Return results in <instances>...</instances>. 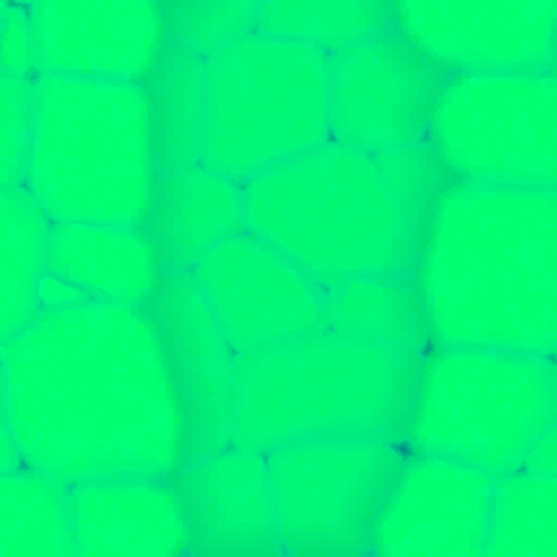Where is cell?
I'll use <instances>...</instances> for the list:
<instances>
[{"label": "cell", "instance_id": "6da1fadb", "mask_svg": "<svg viewBox=\"0 0 557 557\" xmlns=\"http://www.w3.org/2000/svg\"><path fill=\"white\" fill-rule=\"evenodd\" d=\"M0 352V422L26 466L65 483L183 466V407L150 307L41 309Z\"/></svg>", "mask_w": 557, "mask_h": 557}, {"label": "cell", "instance_id": "7a4b0ae2", "mask_svg": "<svg viewBox=\"0 0 557 557\" xmlns=\"http://www.w3.org/2000/svg\"><path fill=\"white\" fill-rule=\"evenodd\" d=\"M411 278L431 346L555 357V189L453 181L418 239Z\"/></svg>", "mask_w": 557, "mask_h": 557}, {"label": "cell", "instance_id": "3957f363", "mask_svg": "<svg viewBox=\"0 0 557 557\" xmlns=\"http://www.w3.org/2000/svg\"><path fill=\"white\" fill-rule=\"evenodd\" d=\"M418 359L329 326L237 355L233 444L268 453L311 437L400 442Z\"/></svg>", "mask_w": 557, "mask_h": 557}, {"label": "cell", "instance_id": "277c9868", "mask_svg": "<svg viewBox=\"0 0 557 557\" xmlns=\"http://www.w3.org/2000/svg\"><path fill=\"white\" fill-rule=\"evenodd\" d=\"M246 231L324 289L359 274H411L416 239L374 154L326 139L244 183Z\"/></svg>", "mask_w": 557, "mask_h": 557}, {"label": "cell", "instance_id": "5b68a950", "mask_svg": "<svg viewBox=\"0 0 557 557\" xmlns=\"http://www.w3.org/2000/svg\"><path fill=\"white\" fill-rule=\"evenodd\" d=\"M159 176L141 83L39 74L24 187L52 222L144 224Z\"/></svg>", "mask_w": 557, "mask_h": 557}, {"label": "cell", "instance_id": "8992f818", "mask_svg": "<svg viewBox=\"0 0 557 557\" xmlns=\"http://www.w3.org/2000/svg\"><path fill=\"white\" fill-rule=\"evenodd\" d=\"M557 418L555 357L487 348L429 346L413 381L400 444L503 476Z\"/></svg>", "mask_w": 557, "mask_h": 557}, {"label": "cell", "instance_id": "52a82bcc", "mask_svg": "<svg viewBox=\"0 0 557 557\" xmlns=\"http://www.w3.org/2000/svg\"><path fill=\"white\" fill-rule=\"evenodd\" d=\"M329 137V52L265 33L205 59L200 163L237 183Z\"/></svg>", "mask_w": 557, "mask_h": 557}, {"label": "cell", "instance_id": "ba28073f", "mask_svg": "<svg viewBox=\"0 0 557 557\" xmlns=\"http://www.w3.org/2000/svg\"><path fill=\"white\" fill-rule=\"evenodd\" d=\"M424 139L455 181L555 189V67L450 72Z\"/></svg>", "mask_w": 557, "mask_h": 557}, {"label": "cell", "instance_id": "9c48e42d", "mask_svg": "<svg viewBox=\"0 0 557 557\" xmlns=\"http://www.w3.org/2000/svg\"><path fill=\"white\" fill-rule=\"evenodd\" d=\"M407 450L385 437H311L265 453L285 555H363Z\"/></svg>", "mask_w": 557, "mask_h": 557}, {"label": "cell", "instance_id": "30bf717a", "mask_svg": "<svg viewBox=\"0 0 557 557\" xmlns=\"http://www.w3.org/2000/svg\"><path fill=\"white\" fill-rule=\"evenodd\" d=\"M448 76L394 26L329 54V137L376 154L426 137Z\"/></svg>", "mask_w": 557, "mask_h": 557}, {"label": "cell", "instance_id": "8fae6325", "mask_svg": "<svg viewBox=\"0 0 557 557\" xmlns=\"http://www.w3.org/2000/svg\"><path fill=\"white\" fill-rule=\"evenodd\" d=\"M189 274L235 355L324 326L326 289L250 231L218 244Z\"/></svg>", "mask_w": 557, "mask_h": 557}, {"label": "cell", "instance_id": "7c38bea8", "mask_svg": "<svg viewBox=\"0 0 557 557\" xmlns=\"http://www.w3.org/2000/svg\"><path fill=\"white\" fill-rule=\"evenodd\" d=\"M494 476L457 459L407 453L372 522L368 553L483 555Z\"/></svg>", "mask_w": 557, "mask_h": 557}, {"label": "cell", "instance_id": "4fadbf2b", "mask_svg": "<svg viewBox=\"0 0 557 557\" xmlns=\"http://www.w3.org/2000/svg\"><path fill=\"white\" fill-rule=\"evenodd\" d=\"M394 28L442 70H553L557 0H394Z\"/></svg>", "mask_w": 557, "mask_h": 557}, {"label": "cell", "instance_id": "5bb4252c", "mask_svg": "<svg viewBox=\"0 0 557 557\" xmlns=\"http://www.w3.org/2000/svg\"><path fill=\"white\" fill-rule=\"evenodd\" d=\"M150 311L183 407L185 466L233 444L237 355L189 272L165 274Z\"/></svg>", "mask_w": 557, "mask_h": 557}, {"label": "cell", "instance_id": "9a60e30c", "mask_svg": "<svg viewBox=\"0 0 557 557\" xmlns=\"http://www.w3.org/2000/svg\"><path fill=\"white\" fill-rule=\"evenodd\" d=\"M39 74L144 83L170 33L161 0H33Z\"/></svg>", "mask_w": 557, "mask_h": 557}, {"label": "cell", "instance_id": "2e32d148", "mask_svg": "<svg viewBox=\"0 0 557 557\" xmlns=\"http://www.w3.org/2000/svg\"><path fill=\"white\" fill-rule=\"evenodd\" d=\"M189 524L191 555H281L265 453L228 444L172 476Z\"/></svg>", "mask_w": 557, "mask_h": 557}, {"label": "cell", "instance_id": "e0dca14e", "mask_svg": "<svg viewBox=\"0 0 557 557\" xmlns=\"http://www.w3.org/2000/svg\"><path fill=\"white\" fill-rule=\"evenodd\" d=\"M76 555H189V524L172 476H96L70 483Z\"/></svg>", "mask_w": 557, "mask_h": 557}, {"label": "cell", "instance_id": "ac0fdd59", "mask_svg": "<svg viewBox=\"0 0 557 557\" xmlns=\"http://www.w3.org/2000/svg\"><path fill=\"white\" fill-rule=\"evenodd\" d=\"M46 272L76 285L89 300L150 307L165 270L144 224L52 222Z\"/></svg>", "mask_w": 557, "mask_h": 557}, {"label": "cell", "instance_id": "d6986e66", "mask_svg": "<svg viewBox=\"0 0 557 557\" xmlns=\"http://www.w3.org/2000/svg\"><path fill=\"white\" fill-rule=\"evenodd\" d=\"M144 228L165 274L191 272L209 250L246 231L244 185L202 163L159 172Z\"/></svg>", "mask_w": 557, "mask_h": 557}, {"label": "cell", "instance_id": "ffe728a7", "mask_svg": "<svg viewBox=\"0 0 557 557\" xmlns=\"http://www.w3.org/2000/svg\"><path fill=\"white\" fill-rule=\"evenodd\" d=\"M324 326L416 357L431 346L411 274H359L326 287Z\"/></svg>", "mask_w": 557, "mask_h": 557}, {"label": "cell", "instance_id": "44dd1931", "mask_svg": "<svg viewBox=\"0 0 557 557\" xmlns=\"http://www.w3.org/2000/svg\"><path fill=\"white\" fill-rule=\"evenodd\" d=\"M150 104L159 172L200 163L205 126V57L168 41L141 83Z\"/></svg>", "mask_w": 557, "mask_h": 557}, {"label": "cell", "instance_id": "7402d4cb", "mask_svg": "<svg viewBox=\"0 0 557 557\" xmlns=\"http://www.w3.org/2000/svg\"><path fill=\"white\" fill-rule=\"evenodd\" d=\"M76 555L70 483L22 466L0 474V557Z\"/></svg>", "mask_w": 557, "mask_h": 557}, {"label": "cell", "instance_id": "603a6c76", "mask_svg": "<svg viewBox=\"0 0 557 557\" xmlns=\"http://www.w3.org/2000/svg\"><path fill=\"white\" fill-rule=\"evenodd\" d=\"M2 339L28 326L41 311L39 281L46 274L52 220L24 187H2Z\"/></svg>", "mask_w": 557, "mask_h": 557}, {"label": "cell", "instance_id": "cb8c5ba5", "mask_svg": "<svg viewBox=\"0 0 557 557\" xmlns=\"http://www.w3.org/2000/svg\"><path fill=\"white\" fill-rule=\"evenodd\" d=\"M483 555L557 557V476L518 468L494 479Z\"/></svg>", "mask_w": 557, "mask_h": 557}, {"label": "cell", "instance_id": "d4e9b609", "mask_svg": "<svg viewBox=\"0 0 557 557\" xmlns=\"http://www.w3.org/2000/svg\"><path fill=\"white\" fill-rule=\"evenodd\" d=\"M392 26L394 0H259V33L329 54Z\"/></svg>", "mask_w": 557, "mask_h": 557}, {"label": "cell", "instance_id": "484cf974", "mask_svg": "<svg viewBox=\"0 0 557 557\" xmlns=\"http://www.w3.org/2000/svg\"><path fill=\"white\" fill-rule=\"evenodd\" d=\"M381 176L416 246L444 189L455 181L426 139L374 154Z\"/></svg>", "mask_w": 557, "mask_h": 557}, {"label": "cell", "instance_id": "4316f807", "mask_svg": "<svg viewBox=\"0 0 557 557\" xmlns=\"http://www.w3.org/2000/svg\"><path fill=\"white\" fill-rule=\"evenodd\" d=\"M170 39L209 57L257 30L259 0H163Z\"/></svg>", "mask_w": 557, "mask_h": 557}, {"label": "cell", "instance_id": "83f0119b", "mask_svg": "<svg viewBox=\"0 0 557 557\" xmlns=\"http://www.w3.org/2000/svg\"><path fill=\"white\" fill-rule=\"evenodd\" d=\"M35 126V78L0 76V183L24 185Z\"/></svg>", "mask_w": 557, "mask_h": 557}, {"label": "cell", "instance_id": "f1b7e54d", "mask_svg": "<svg viewBox=\"0 0 557 557\" xmlns=\"http://www.w3.org/2000/svg\"><path fill=\"white\" fill-rule=\"evenodd\" d=\"M0 67H2V74L17 76V78L39 76L37 37H35L28 4L2 0Z\"/></svg>", "mask_w": 557, "mask_h": 557}, {"label": "cell", "instance_id": "f546056e", "mask_svg": "<svg viewBox=\"0 0 557 557\" xmlns=\"http://www.w3.org/2000/svg\"><path fill=\"white\" fill-rule=\"evenodd\" d=\"M39 305L41 309H65L89 302V298L72 283L46 272L39 281Z\"/></svg>", "mask_w": 557, "mask_h": 557}, {"label": "cell", "instance_id": "4dcf8cb0", "mask_svg": "<svg viewBox=\"0 0 557 557\" xmlns=\"http://www.w3.org/2000/svg\"><path fill=\"white\" fill-rule=\"evenodd\" d=\"M522 470L535 472V474H546V476H557V435H555V424H550L527 450L522 459Z\"/></svg>", "mask_w": 557, "mask_h": 557}, {"label": "cell", "instance_id": "1f68e13d", "mask_svg": "<svg viewBox=\"0 0 557 557\" xmlns=\"http://www.w3.org/2000/svg\"><path fill=\"white\" fill-rule=\"evenodd\" d=\"M24 466V457L20 453V446L11 433V429L0 422V474L11 472Z\"/></svg>", "mask_w": 557, "mask_h": 557}, {"label": "cell", "instance_id": "d6a6232c", "mask_svg": "<svg viewBox=\"0 0 557 557\" xmlns=\"http://www.w3.org/2000/svg\"><path fill=\"white\" fill-rule=\"evenodd\" d=\"M11 2H20V4H30L33 0H11Z\"/></svg>", "mask_w": 557, "mask_h": 557}, {"label": "cell", "instance_id": "836d02e7", "mask_svg": "<svg viewBox=\"0 0 557 557\" xmlns=\"http://www.w3.org/2000/svg\"><path fill=\"white\" fill-rule=\"evenodd\" d=\"M161 2H163V0H161Z\"/></svg>", "mask_w": 557, "mask_h": 557}]
</instances>
